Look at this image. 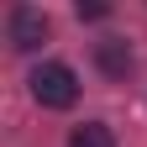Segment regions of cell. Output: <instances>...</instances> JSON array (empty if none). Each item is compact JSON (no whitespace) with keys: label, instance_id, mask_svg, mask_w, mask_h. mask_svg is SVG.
<instances>
[{"label":"cell","instance_id":"6da1fadb","mask_svg":"<svg viewBox=\"0 0 147 147\" xmlns=\"http://www.w3.org/2000/svg\"><path fill=\"white\" fill-rule=\"evenodd\" d=\"M32 100L47 105V110H68L74 100H79V74H74L68 63H42L32 74Z\"/></svg>","mask_w":147,"mask_h":147},{"label":"cell","instance_id":"7a4b0ae2","mask_svg":"<svg viewBox=\"0 0 147 147\" xmlns=\"http://www.w3.org/2000/svg\"><path fill=\"white\" fill-rule=\"evenodd\" d=\"M47 16L37 11V5H16L11 11V47H21V53H32V47H42L47 42Z\"/></svg>","mask_w":147,"mask_h":147},{"label":"cell","instance_id":"3957f363","mask_svg":"<svg viewBox=\"0 0 147 147\" xmlns=\"http://www.w3.org/2000/svg\"><path fill=\"white\" fill-rule=\"evenodd\" d=\"M95 63H100L105 79H126L131 74V47L121 37H105V42H95Z\"/></svg>","mask_w":147,"mask_h":147},{"label":"cell","instance_id":"277c9868","mask_svg":"<svg viewBox=\"0 0 147 147\" xmlns=\"http://www.w3.org/2000/svg\"><path fill=\"white\" fill-rule=\"evenodd\" d=\"M68 147H116V137H110V126H100V121H84V126H74Z\"/></svg>","mask_w":147,"mask_h":147},{"label":"cell","instance_id":"5b68a950","mask_svg":"<svg viewBox=\"0 0 147 147\" xmlns=\"http://www.w3.org/2000/svg\"><path fill=\"white\" fill-rule=\"evenodd\" d=\"M100 16H110V5H100V0L84 5V0H79V21H100Z\"/></svg>","mask_w":147,"mask_h":147}]
</instances>
